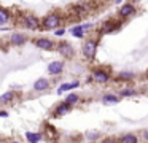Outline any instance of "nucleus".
I'll return each mask as SVG.
<instances>
[{"instance_id": "1", "label": "nucleus", "mask_w": 148, "mask_h": 143, "mask_svg": "<svg viewBox=\"0 0 148 143\" xmlns=\"http://www.w3.org/2000/svg\"><path fill=\"white\" fill-rule=\"evenodd\" d=\"M62 14L58 11H49L45 18L42 19V29L43 30H56L62 24Z\"/></svg>"}, {"instance_id": "2", "label": "nucleus", "mask_w": 148, "mask_h": 143, "mask_svg": "<svg viewBox=\"0 0 148 143\" xmlns=\"http://www.w3.org/2000/svg\"><path fill=\"white\" fill-rule=\"evenodd\" d=\"M97 46H99V40L97 38H88L81 46V54L88 62H92L97 56Z\"/></svg>"}, {"instance_id": "3", "label": "nucleus", "mask_w": 148, "mask_h": 143, "mask_svg": "<svg viewBox=\"0 0 148 143\" xmlns=\"http://www.w3.org/2000/svg\"><path fill=\"white\" fill-rule=\"evenodd\" d=\"M21 24L27 30H40L42 29V19H38L32 13H23L21 14Z\"/></svg>"}, {"instance_id": "4", "label": "nucleus", "mask_w": 148, "mask_h": 143, "mask_svg": "<svg viewBox=\"0 0 148 143\" xmlns=\"http://www.w3.org/2000/svg\"><path fill=\"white\" fill-rule=\"evenodd\" d=\"M123 24V19H107V21H103L102 27L99 29L100 35H108V34H113V32L119 30V27H121Z\"/></svg>"}, {"instance_id": "5", "label": "nucleus", "mask_w": 148, "mask_h": 143, "mask_svg": "<svg viewBox=\"0 0 148 143\" xmlns=\"http://www.w3.org/2000/svg\"><path fill=\"white\" fill-rule=\"evenodd\" d=\"M91 76H92V81L97 83V84H107L112 79L110 70H105V68H92Z\"/></svg>"}, {"instance_id": "6", "label": "nucleus", "mask_w": 148, "mask_h": 143, "mask_svg": "<svg viewBox=\"0 0 148 143\" xmlns=\"http://www.w3.org/2000/svg\"><path fill=\"white\" fill-rule=\"evenodd\" d=\"M34 46H37L38 49H45V51L56 49V43L53 40H49V38H46V37L35 38V40H34Z\"/></svg>"}, {"instance_id": "7", "label": "nucleus", "mask_w": 148, "mask_h": 143, "mask_svg": "<svg viewBox=\"0 0 148 143\" xmlns=\"http://www.w3.org/2000/svg\"><path fill=\"white\" fill-rule=\"evenodd\" d=\"M56 49L59 51V54H61V56L64 57V59H72V57L75 56V49H73V46H72L70 43H67V41H62V43H59Z\"/></svg>"}, {"instance_id": "8", "label": "nucleus", "mask_w": 148, "mask_h": 143, "mask_svg": "<svg viewBox=\"0 0 148 143\" xmlns=\"http://www.w3.org/2000/svg\"><path fill=\"white\" fill-rule=\"evenodd\" d=\"M135 13H137V6H135L134 3H124V5L118 10V16L121 19H127V18H131V16H134Z\"/></svg>"}, {"instance_id": "9", "label": "nucleus", "mask_w": 148, "mask_h": 143, "mask_svg": "<svg viewBox=\"0 0 148 143\" xmlns=\"http://www.w3.org/2000/svg\"><path fill=\"white\" fill-rule=\"evenodd\" d=\"M8 43L11 44V46H24V44L27 43V37L26 34H21V32H13V34L10 35V38H8Z\"/></svg>"}, {"instance_id": "10", "label": "nucleus", "mask_w": 148, "mask_h": 143, "mask_svg": "<svg viewBox=\"0 0 148 143\" xmlns=\"http://www.w3.org/2000/svg\"><path fill=\"white\" fill-rule=\"evenodd\" d=\"M48 73L51 76H56V75H61L62 70H64V62L62 60H53V62L48 64Z\"/></svg>"}, {"instance_id": "11", "label": "nucleus", "mask_w": 148, "mask_h": 143, "mask_svg": "<svg viewBox=\"0 0 148 143\" xmlns=\"http://www.w3.org/2000/svg\"><path fill=\"white\" fill-rule=\"evenodd\" d=\"M72 107L73 105H70L69 102H61L59 105H56V108H54V113H53V116L54 118H59V116H64V114H67L69 111L72 110Z\"/></svg>"}, {"instance_id": "12", "label": "nucleus", "mask_w": 148, "mask_h": 143, "mask_svg": "<svg viewBox=\"0 0 148 143\" xmlns=\"http://www.w3.org/2000/svg\"><path fill=\"white\" fill-rule=\"evenodd\" d=\"M49 88V79L48 78H38L34 83V91L35 92H43Z\"/></svg>"}, {"instance_id": "13", "label": "nucleus", "mask_w": 148, "mask_h": 143, "mask_svg": "<svg viewBox=\"0 0 148 143\" xmlns=\"http://www.w3.org/2000/svg\"><path fill=\"white\" fill-rule=\"evenodd\" d=\"M121 95H116V94H103L102 95V103L103 105H115L119 102Z\"/></svg>"}, {"instance_id": "14", "label": "nucleus", "mask_w": 148, "mask_h": 143, "mask_svg": "<svg viewBox=\"0 0 148 143\" xmlns=\"http://www.w3.org/2000/svg\"><path fill=\"white\" fill-rule=\"evenodd\" d=\"M80 86V81H70V83H64L62 86L58 88V94H62V92H67V91H72V89H77Z\"/></svg>"}, {"instance_id": "15", "label": "nucleus", "mask_w": 148, "mask_h": 143, "mask_svg": "<svg viewBox=\"0 0 148 143\" xmlns=\"http://www.w3.org/2000/svg\"><path fill=\"white\" fill-rule=\"evenodd\" d=\"M11 21V11L7 8H0V25H5Z\"/></svg>"}, {"instance_id": "16", "label": "nucleus", "mask_w": 148, "mask_h": 143, "mask_svg": "<svg viewBox=\"0 0 148 143\" xmlns=\"http://www.w3.org/2000/svg\"><path fill=\"white\" fill-rule=\"evenodd\" d=\"M118 81H134L135 79V73L134 72H119L116 76Z\"/></svg>"}, {"instance_id": "17", "label": "nucleus", "mask_w": 148, "mask_h": 143, "mask_svg": "<svg viewBox=\"0 0 148 143\" xmlns=\"http://www.w3.org/2000/svg\"><path fill=\"white\" fill-rule=\"evenodd\" d=\"M70 32H72V35H73L75 38H83L84 37V27L81 24H78V25H73V27L70 29Z\"/></svg>"}, {"instance_id": "18", "label": "nucleus", "mask_w": 148, "mask_h": 143, "mask_svg": "<svg viewBox=\"0 0 148 143\" xmlns=\"http://www.w3.org/2000/svg\"><path fill=\"white\" fill-rule=\"evenodd\" d=\"M14 99H16V94H14V91H8V92H5L2 97H0V103H10V102H13Z\"/></svg>"}, {"instance_id": "19", "label": "nucleus", "mask_w": 148, "mask_h": 143, "mask_svg": "<svg viewBox=\"0 0 148 143\" xmlns=\"http://www.w3.org/2000/svg\"><path fill=\"white\" fill-rule=\"evenodd\" d=\"M42 138H43V135L40 132H26V140H27V142L37 143V142H40Z\"/></svg>"}, {"instance_id": "20", "label": "nucleus", "mask_w": 148, "mask_h": 143, "mask_svg": "<svg viewBox=\"0 0 148 143\" xmlns=\"http://www.w3.org/2000/svg\"><path fill=\"white\" fill-rule=\"evenodd\" d=\"M137 94L138 92L135 88H124V89L119 91V95H121V97H134V95H137Z\"/></svg>"}, {"instance_id": "21", "label": "nucleus", "mask_w": 148, "mask_h": 143, "mask_svg": "<svg viewBox=\"0 0 148 143\" xmlns=\"http://www.w3.org/2000/svg\"><path fill=\"white\" fill-rule=\"evenodd\" d=\"M119 142L121 143H137L138 137L134 135V133H126V135H123L121 138H119Z\"/></svg>"}, {"instance_id": "22", "label": "nucleus", "mask_w": 148, "mask_h": 143, "mask_svg": "<svg viewBox=\"0 0 148 143\" xmlns=\"http://www.w3.org/2000/svg\"><path fill=\"white\" fill-rule=\"evenodd\" d=\"M64 100L69 102L70 105H75V103H78V102H80V95H78V94H73V92H70V94L65 95Z\"/></svg>"}, {"instance_id": "23", "label": "nucleus", "mask_w": 148, "mask_h": 143, "mask_svg": "<svg viewBox=\"0 0 148 143\" xmlns=\"http://www.w3.org/2000/svg\"><path fill=\"white\" fill-rule=\"evenodd\" d=\"M99 135H100V133L97 132V130H89V132L84 133V138H86V140H97V138H99Z\"/></svg>"}, {"instance_id": "24", "label": "nucleus", "mask_w": 148, "mask_h": 143, "mask_svg": "<svg viewBox=\"0 0 148 143\" xmlns=\"http://www.w3.org/2000/svg\"><path fill=\"white\" fill-rule=\"evenodd\" d=\"M54 34H56V37H62V35L65 34V29H64V27H58Z\"/></svg>"}, {"instance_id": "25", "label": "nucleus", "mask_w": 148, "mask_h": 143, "mask_svg": "<svg viewBox=\"0 0 148 143\" xmlns=\"http://www.w3.org/2000/svg\"><path fill=\"white\" fill-rule=\"evenodd\" d=\"M140 135H142V138H143L145 142H148V129H143L140 132Z\"/></svg>"}, {"instance_id": "26", "label": "nucleus", "mask_w": 148, "mask_h": 143, "mask_svg": "<svg viewBox=\"0 0 148 143\" xmlns=\"http://www.w3.org/2000/svg\"><path fill=\"white\" fill-rule=\"evenodd\" d=\"M0 118H8V111H0Z\"/></svg>"}, {"instance_id": "27", "label": "nucleus", "mask_w": 148, "mask_h": 143, "mask_svg": "<svg viewBox=\"0 0 148 143\" xmlns=\"http://www.w3.org/2000/svg\"><path fill=\"white\" fill-rule=\"evenodd\" d=\"M115 3H121V0H115Z\"/></svg>"}, {"instance_id": "28", "label": "nucleus", "mask_w": 148, "mask_h": 143, "mask_svg": "<svg viewBox=\"0 0 148 143\" xmlns=\"http://www.w3.org/2000/svg\"><path fill=\"white\" fill-rule=\"evenodd\" d=\"M147 94H148V89H147Z\"/></svg>"}, {"instance_id": "29", "label": "nucleus", "mask_w": 148, "mask_h": 143, "mask_svg": "<svg viewBox=\"0 0 148 143\" xmlns=\"http://www.w3.org/2000/svg\"><path fill=\"white\" fill-rule=\"evenodd\" d=\"M105 2H108V0H105Z\"/></svg>"}]
</instances>
